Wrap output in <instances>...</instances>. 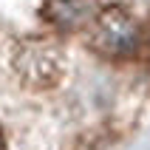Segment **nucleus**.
Returning <instances> with one entry per match:
<instances>
[{"mask_svg": "<svg viewBox=\"0 0 150 150\" xmlns=\"http://www.w3.org/2000/svg\"><path fill=\"white\" fill-rule=\"evenodd\" d=\"M99 8H102L99 0H45L42 20L59 34H74L88 28Z\"/></svg>", "mask_w": 150, "mask_h": 150, "instance_id": "3", "label": "nucleus"}, {"mask_svg": "<svg viewBox=\"0 0 150 150\" xmlns=\"http://www.w3.org/2000/svg\"><path fill=\"white\" fill-rule=\"evenodd\" d=\"M14 71L28 88L34 91H48L62 82L65 74V54L45 37L25 40L14 54Z\"/></svg>", "mask_w": 150, "mask_h": 150, "instance_id": "2", "label": "nucleus"}, {"mask_svg": "<svg viewBox=\"0 0 150 150\" xmlns=\"http://www.w3.org/2000/svg\"><path fill=\"white\" fill-rule=\"evenodd\" d=\"M139 54L150 57V17H147V23H142V48H139Z\"/></svg>", "mask_w": 150, "mask_h": 150, "instance_id": "4", "label": "nucleus"}, {"mask_svg": "<svg viewBox=\"0 0 150 150\" xmlns=\"http://www.w3.org/2000/svg\"><path fill=\"white\" fill-rule=\"evenodd\" d=\"M88 42L105 59H130L142 48V23L119 3L102 6L88 25Z\"/></svg>", "mask_w": 150, "mask_h": 150, "instance_id": "1", "label": "nucleus"}, {"mask_svg": "<svg viewBox=\"0 0 150 150\" xmlns=\"http://www.w3.org/2000/svg\"><path fill=\"white\" fill-rule=\"evenodd\" d=\"M6 147V139H3V130H0V150Z\"/></svg>", "mask_w": 150, "mask_h": 150, "instance_id": "5", "label": "nucleus"}]
</instances>
